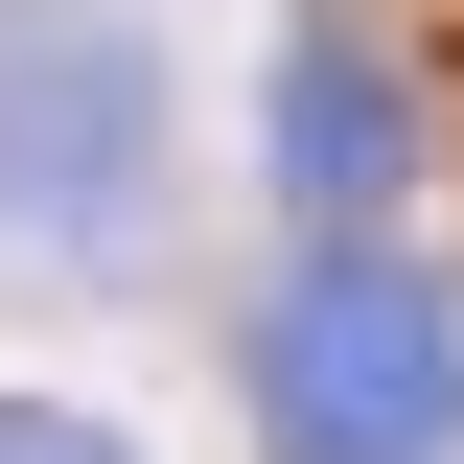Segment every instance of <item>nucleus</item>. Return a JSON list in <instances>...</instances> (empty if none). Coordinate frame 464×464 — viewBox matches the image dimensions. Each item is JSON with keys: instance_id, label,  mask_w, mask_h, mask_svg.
<instances>
[{"instance_id": "1", "label": "nucleus", "mask_w": 464, "mask_h": 464, "mask_svg": "<svg viewBox=\"0 0 464 464\" xmlns=\"http://www.w3.org/2000/svg\"><path fill=\"white\" fill-rule=\"evenodd\" d=\"M256 441L279 464H441L464 441V302L395 232H325L256 325Z\"/></svg>"}, {"instance_id": "2", "label": "nucleus", "mask_w": 464, "mask_h": 464, "mask_svg": "<svg viewBox=\"0 0 464 464\" xmlns=\"http://www.w3.org/2000/svg\"><path fill=\"white\" fill-rule=\"evenodd\" d=\"M163 163V70L116 0H0V209L24 232H116Z\"/></svg>"}, {"instance_id": "3", "label": "nucleus", "mask_w": 464, "mask_h": 464, "mask_svg": "<svg viewBox=\"0 0 464 464\" xmlns=\"http://www.w3.org/2000/svg\"><path fill=\"white\" fill-rule=\"evenodd\" d=\"M279 186H302L325 232H372V209L418 186V70H395V47H279Z\"/></svg>"}, {"instance_id": "4", "label": "nucleus", "mask_w": 464, "mask_h": 464, "mask_svg": "<svg viewBox=\"0 0 464 464\" xmlns=\"http://www.w3.org/2000/svg\"><path fill=\"white\" fill-rule=\"evenodd\" d=\"M0 464H116L93 418H47V395H0Z\"/></svg>"}]
</instances>
